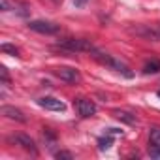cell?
I'll list each match as a JSON object with an SVG mask.
<instances>
[{
  "label": "cell",
  "instance_id": "1",
  "mask_svg": "<svg viewBox=\"0 0 160 160\" xmlns=\"http://www.w3.org/2000/svg\"><path fill=\"white\" fill-rule=\"evenodd\" d=\"M91 55H92V57H94V58H96L98 62H102V64H106V66L113 68L115 72L122 73V75H124V77H128V79H130V77L134 75V73L130 72V68H128V66H126V64H124L122 60H119V58L111 57L109 53H104V51H100V49H96V47H94V51H92Z\"/></svg>",
  "mask_w": 160,
  "mask_h": 160
},
{
  "label": "cell",
  "instance_id": "2",
  "mask_svg": "<svg viewBox=\"0 0 160 160\" xmlns=\"http://www.w3.org/2000/svg\"><path fill=\"white\" fill-rule=\"evenodd\" d=\"M58 47H62V49H66L70 53H92L94 51V45L89 40H81V38L62 40V42H58Z\"/></svg>",
  "mask_w": 160,
  "mask_h": 160
},
{
  "label": "cell",
  "instance_id": "3",
  "mask_svg": "<svg viewBox=\"0 0 160 160\" xmlns=\"http://www.w3.org/2000/svg\"><path fill=\"white\" fill-rule=\"evenodd\" d=\"M28 28L34 30V32H40V34H47V36L57 34V32L60 30L58 25L49 23V21H30V23H28Z\"/></svg>",
  "mask_w": 160,
  "mask_h": 160
},
{
  "label": "cell",
  "instance_id": "4",
  "mask_svg": "<svg viewBox=\"0 0 160 160\" xmlns=\"http://www.w3.org/2000/svg\"><path fill=\"white\" fill-rule=\"evenodd\" d=\"M73 106L81 117H92L96 113V104L89 98H77V100H73Z\"/></svg>",
  "mask_w": 160,
  "mask_h": 160
},
{
  "label": "cell",
  "instance_id": "5",
  "mask_svg": "<svg viewBox=\"0 0 160 160\" xmlns=\"http://www.w3.org/2000/svg\"><path fill=\"white\" fill-rule=\"evenodd\" d=\"M38 106L43 108V109H49V111H64L66 109V104L58 98H53V96H42L38 98Z\"/></svg>",
  "mask_w": 160,
  "mask_h": 160
},
{
  "label": "cell",
  "instance_id": "6",
  "mask_svg": "<svg viewBox=\"0 0 160 160\" xmlns=\"http://www.w3.org/2000/svg\"><path fill=\"white\" fill-rule=\"evenodd\" d=\"M55 75L58 79H62V81H66V83H77L79 79H81V75H79V72L75 68H57Z\"/></svg>",
  "mask_w": 160,
  "mask_h": 160
},
{
  "label": "cell",
  "instance_id": "7",
  "mask_svg": "<svg viewBox=\"0 0 160 160\" xmlns=\"http://www.w3.org/2000/svg\"><path fill=\"white\" fill-rule=\"evenodd\" d=\"M0 113H2L4 117H8V119H12V121H17V122H27L25 113H23L21 109L13 108V106H2V108H0Z\"/></svg>",
  "mask_w": 160,
  "mask_h": 160
},
{
  "label": "cell",
  "instance_id": "8",
  "mask_svg": "<svg viewBox=\"0 0 160 160\" xmlns=\"http://www.w3.org/2000/svg\"><path fill=\"white\" fill-rule=\"evenodd\" d=\"M13 141H17L25 151H28V152H32V154H38V147H36L34 139H30L28 136H25V134H17V136H13Z\"/></svg>",
  "mask_w": 160,
  "mask_h": 160
},
{
  "label": "cell",
  "instance_id": "9",
  "mask_svg": "<svg viewBox=\"0 0 160 160\" xmlns=\"http://www.w3.org/2000/svg\"><path fill=\"white\" fill-rule=\"evenodd\" d=\"M113 117L122 121V122H126V124H136L138 122L136 115H132L130 111H122V109H113Z\"/></svg>",
  "mask_w": 160,
  "mask_h": 160
},
{
  "label": "cell",
  "instance_id": "10",
  "mask_svg": "<svg viewBox=\"0 0 160 160\" xmlns=\"http://www.w3.org/2000/svg\"><path fill=\"white\" fill-rule=\"evenodd\" d=\"M160 72V60H156V58H152V60H149L145 66H143V73H158Z\"/></svg>",
  "mask_w": 160,
  "mask_h": 160
},
{
  "label": "cell",
  "instance_id": "11",
  "mask_svg": "<svg viewBox=\"0 0 160 160\" xmlns=\"http://www.w3.org/2000/svg\"><path fill=\"white\" fill-rule=\"evenodd\" d=\"M149 139H151V143H160V126L149 128Z\"/></svg>",
  "mask_w": 160,
  "mask_h": 160
},
{
  "label": "cell",
  "instance_id": "12",
  "mask_svg": "<svg viewBox=\"0 0 160 160\" xmlns=\"http://www.w3.org/2000/svg\"><path fill=\"white\" fill-rule=\"evenodd\" d=\"M111 145H113V139H111L109 136H104V138L98 139V149H100V151H108Z\"/></svg>",
  "mask_w": 160,
  "mask_h": 160
},
{
  "label": "cell",
  "instance_id": "13",
  "mask_svg": "<svg viewBox=\"0 0 160 160\" xmlns=\"http://www.w3.org/2000/svg\"><path fill=\"white\" fill-rule=\"evenodd\" d=\"M147 152H149V156H151V158L160 160V143H151V145H149V149H147Z\"/></svg>",
  "mask_w": 160,
  "mask_h": 160
},
{
  "label": "cell",
  "instance_id": "14",
  "mask_svg": "<svg viewBox=\"0 0 160 160\" xmlns=\"http://www.w3.org/2000/svg\"><path fill=\"white\" fill-rule=\"evenodd\" d=\"M0 51H2V53H10V55H13V57L19 55V49H17L15 45H12V43H2V45H0Z\"/></svg>",
  "mask_w": 160,
  "mask_h": 160
},
{
  "label": "cell",
  "instance_id": "15",
  "mask_svg": "<svg viewBox=\"0 0 160 160\" xmlns=\"http://www.w3.org/2000/svg\"><path fill=\"white\" fill-rule=\"evenodd\" d=\"M0 8H2V12H10V10L17 8V2H12V0H0Z\"/></svg>",
  "mask_w": 160,
  "mask_h": 160
},
{
  "label": "cell",
  "instance_id": "16",
  "mask_svg": "<svg viewBox=\"0 0 160 160\" xmlns=\"http://www.w3.org/2000/svg\"><path fill=\"white\" fill-rule=\"evenodd\" d=\"M43 141L47 143V147H53L55 145V136H53V132L49 128H45V132H43Z\"/></svg>",
  "mask_w": 160,
  "mask_h": 160
},
{
  "label": "cell",
  "instance_id": "17",
  "mask_svg": "<svg viewBox=\"0 0 160 160\" xmlns=\"http://www.w3.org/2000/svg\"><path fill=\"white\" fill-rule=\"evenodd\" d=\"M55 158H58V160H72L73 154L68 152V151H58V152H55Z\"/></svg>",
  "mask_w": 160,
  "mask_h": 160
},
{
  "label": "cell",
  "instance_id": "18",
  "mask_svg": "<svg viewBox=\"0 0 160 160\" xmlns=\"http://www.w3.org/2000/svg\"><path fill=\"white\" fill-rule=\"evenodd\" d=\"M0 73H2V81H4V83H8V81H10V75H8V70H6V68H0Z\"/></svg>",
  "mask_w": 160,
  "mask_h": 160
},
{
  "label": "cell",
  "instance_id": "19",
  "mask_svg": "<svg viewBox=\"0 0 160 160\" xmlns=\"http://www.w3.org/2000/svg\"><path fill=\"white\" fill-rule=\"evenodd\" d=\"M89 2V0H73V4H75V8H83L85 4Z\"/></svg>",
  "mask_w": 160,
  "mask_h": 160
},
{
  "label": "cell",
  "instance_id": "20",
  "mask_svg": "<svg viewBox=\"0 0 160 160\" xmlns=\"http://www.w3.org/2000/svg\"><path fill=\"white\" fill-rule=\"evenodd\" d=\"M158 96H160V91H158Z\"/></svg>",
  "mask_w": 160,
  "mask_h": 160
},
{
  "label": "cell",
  "instance_id": "21",
  "mask_svg": "<svg viewBox=\"0 0 160 160\" xmlns=\"http://www.w3.org/2000/svg\"><path fill=\"white\" fill-rule=\"evenodd\" d=\"M55 2H58V0H55Z\"/></svg>",
  "mask_w": 160,
  "mask_h": 160
}]
</instances>
